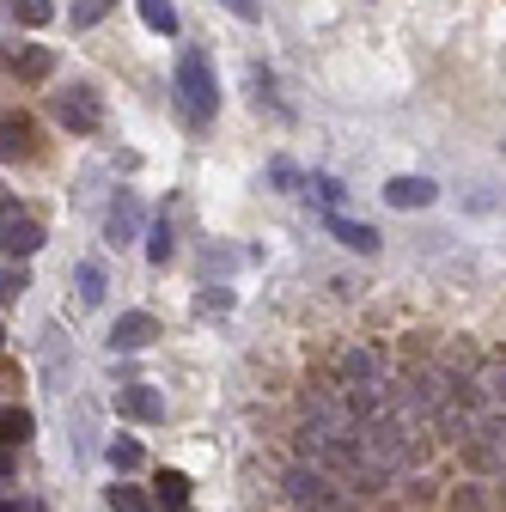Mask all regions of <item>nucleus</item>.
I'll return each mask as SVG.
<instances>
[{
  "instance_id": "nucleus-1",
  "label": "nucleus",
  "mask_w": 506,
  "mask_h": 512,
  "mask_svg": "<svg viewBox=\"0 0 506 512\" xmlns=\"http://www.w3.org/2000/svg\"><path fill=\"white\" fill-rule=\"evenodd\" d=\"M177 104H183V116L189 122H214V110H220V86H214V68H208V55L202 49H183L177 55Z\"/></svg>"
},
{
  "instance_id": "nucleus-2",
  "label": "nucleus",
  "mask_w": 506,
  "mask_h": 512,
  "mask_svg": "<svg viewBox=\"0 0 506 512\" xmlns=\"http://www.w3.org/2000/svg\"><path fill=\"white\" fill-rule=\"evenodd\" d=\"M55 122L68 128V135H98V122H104L98 86H68V92L55 98Z\"/></svg>"
},
{
  "instance_id": "nucleus-3",
  "label": "nucleus",
  "mask_w": 506,
  "mask_h": 512,
  "mask_svg": "<svg viewBox=\"0 0 506 512\" xmlns=\"http://www.w3.org/2000/svg\"><path fill=\"white\" fill-rule=\"evenodd\" d=\"M287 500H293L299 512H324L336 494H330V476H324L318 464H293V470H287Z\"/></svg>"
},
{
  "instance_id": "nucleus-4",
  "label": "nucleus",
  "mask_w": 506,
  "mask_h": 512,
  "mask_svg": "<svg viewBox=\"0 0 506 512\" xmlns=\"http://www.w3.org/2000/svg\"><path fill=\"white\" fill-rule=\"evenodd\" d=\"M0 250H7V256H37L43 250V226L0 202Z\"/></svg>"
},
{
  "instance_id": "nucleus-5",
  "label": "nucleus",
  "mask_w": 506,
  "mask_h": 512,
  "mask_svg": "<svg viewBox=\"0 0 506 512\" xmlns=\"http://www.w3.org/2000/svg\"><path fill=\"white\" fill-rule=\"evenodd\" d=\"M135 232H141V202L129 189H116V202L104 214V244H135Z\"/></svg>"
},
{
  "instance_id": "nucleus-6",
  "label": "nucleus",
  "mask_w": 506,
  "mask_h": 512,
  "mask_svg": "<svg viewBox=\"0 0 506 512\" xmlns=\"http://www.w3.org/2000/svg\"><path fill=\"white\" fill-rule=\"evenodd\" d=\"M116 415H129V421H165V397L153 391V384H122V391H116Z\"/></svg>"
},
{
  "instance_id": "nucleus-7",
  "label": "nucleus",
  "mask_w": 506,
  "mask_h": 512,
  "mask_svg": "<svg viewBox=\"0 0 506 512\" xmlns=\"http://www.w3.org/2000/svg\"><path fill=\"white\" fill-rule=\"evenodd\" d=\"M153 336H159V324H153L147 311H122L116 324H110V348H122V354H135V348H147Z\"/></svg>"
},
{
  "instance_id": "nucleus-8",
  "label": "nucleus",
  "mask_w": 506,
  "mask_h": 512,
  "mask_svg": "<svg viewBox=\"0 0 506 512\" xmlns=\"http://www.w3.org/2000/svg\"><path fill=\"white\" fill-rule=\"evenodd\" d=\"M385 202H391V208H433L439 189H433L427 177H391V183H385Z\"/></svg>"
},
{
  "instance_id": "nucleus-9",
  "label": "nucleus",
  "mask_w": 506,
  "mask_h": 512,
  "mask_svg": "<svg viewBox=\"0 0 506 512\" xmlns=\"http://www.w3.org/2000/svg\"><path fill=\"white\" fill-rule=\"evenodd\" d=\"M31 159V122L25 116H0V165Z\"/></svg>"
},
{
  "instance_id": "nucleus-10",
  "label": "nucleus",
  "mask_w": 506,
  "mask_h": 512,
  "mask_svg": "<svg viewBox=\"0 0 506 512\" xmlns=\"http://www.w3.org/2000/svg\"><path fill=\"white\" fill-rule=\"evenodd\" d=\"M342 384H348V391H372V384H378V354L372 348H348L342 354Z\"/></svg>"
},
{
  "instance_id": "nucleus-11",
  "label": "nucleus",
  "mask_w": 506,
  "mask_h": 512,
  "mask_svg": "<svg viewBox=\"0 0 506 512\" xmlns=\"http://www.w3.org/2000/svg\"><path fill=\"white\" fill-rule=\"evenodd\" d=\"M330 232H336V244H348V250H360V256L378 250V232H372L366 220H342V214H330Z\"/></svg>"
},
{
  "instance_id": "nucleus-12",
  "label": "nucleus",
  "mask_w": 506,
  "mask_h": 512,
  "mask_svg": "<svg viewBox=\"0 0 506 512\" xmlns=\"http://www.w3.org/2000/svg\"><path fill=\"white\" fill-rule=\"evenodd\" d=\"M135 7H141L147 31H159V37H171V31H177V7H171V0H135Z\"/></svg>"
},
{
  "instance_id": "nucleus-13",
  "label": "nucleus",
  "mask_w": 506,
  "mask_h": 512,
  "mask_svg": "<svg viewBox=\"0 0 506 512\" xmlns=\"http://www.w3.org/2000/svg\"><path fill=\"white\" fill-rule=\"evenodd\" d=\"M110 512H153V500L141 494V488H129V482H110Z\"/></svg>"
},
{
  "instance_id": "nucleus-14",
  "label": "nucleus",
  "mask_w": 506,
  "mask_h": 512,
  "mask_svg": "<svg viewBox=\"0 0 506 512\" xmlns=\"http://www.w3.org/2000/svg\"><path fill=\"white\" fill-rule=\"evenodd\" d=\"M31 439V415L25 409H0V445H25Z\"/></svg>"
},
{
  "instance_id": "nucleus-15",
  "label": "nucleus",
  "mask_w": 506,
  "mask_h": 512,
  "mask_svg": "<svg viewBox=\"0 0 506 512\" xmlns=\"http://www.w3.org/2000/svg\"><path fill=\"white\" fill-rule=\"evenodd\" d=\"M116 7V0H74V7H68V19H74V31H92L104 13Z\"/></svg>"
},
{
  "instance_id": "nucleus-16",
  "label": "nucleus",
  "mask_w": 506,
  "mask_h": 512,
  "mask_svg": "<svg viewBox=\"0 0 506 512\" xmlns=\"http://www.w3.org/2000/svg\"><path fill=\"white\" fill-rule=\"evenodd\" d=\"M74 287H80L86 305H98V299H104V269H98V263H80V269H74Z\"/></svg>"
},
{
  "instance_id": "nucleus-17",
  "label": "nucleus",
  "mask_w": 506,
  "mask_h": 512,
  "mask_svg": "<svg viewBox=\"0 0 506 512\" xmlns=\"http://www.w3.org/2000/svg\"><path fill=\"white\" fill-rule=\"evenodd\" d=\"M49 68H55L49 49H25V55H19V80H49Z\"/></svg>"
},
{
  "instance_id": "nucleus-18",
  "label": "nucleus",
  "mask_w": 506,
  "mask_h": 512,
  "mask_svg": "<svg viewBox=\"0 0 506 512\" xmlns=\"http://www.w3.org/2000/svg\"><path fill=\"white\" fill-rule=\"evenodd\" d=\"M476 384H482V391H488V397H494V403H506V354H500V360H488V366H482V378H476Z\"/></svg>"
},
{
  "instance_id": "nucleus-19",
  "label": "nucleus",
  "mask_w": 506,
  "mask_h": 512,
  "mask_svg": "<svg viewBox=\"0 0 506 512\" xmlns=\"http://www.w3.org/2000/svg\"><path fill=\"white\" fill-rule=\"evenodd\" d=\"M13 19H19V25H49L55 7H49V0H13Z\"/></svg>"
},
{
  "instance_id": "nucleus-20",
  "label": "nucleus",
  "mask_w": 506,
  "mask_h": 512,
  "mask_svg": "<svg viewBox=\"0 0 506 512\" xmlns=\"http://www.w3.org/2000/svg\"><path fill=\"white\" fill-rule=\"evenodd\" d=\"M183 500H189V488H183V476H159V506H171V512H183Z\"/></svg>"
},
{
  "instance_id": "nucleus-21",
  "label": "nucleus",
  "mask_w": 506,
  "mask_h": 512,
  "mask_svg": "<svg viewBox=\"0 0 506 512\" xmlns=\"http://www.w3.org/2000/svg\"><path fill=\"white\" fill-rule=\"evenodd\" d=\"M110 464L116 470H141V445L135 439H110Z\"/></svg>"
},
{
  "instance_id": "nucleus-22",
  "label": "nucleus",
  "mask_w": 506,
  "mask_h": 512,
  "mask_svg": "<svg viewBox=\"0 0 506 512\" xmlns=\"http://www.w3.org/2000/svg\"><path fill=\"white\" fill-rule=\"evenodd\" d=\"M147 256H153V263H171V226H165V220L147 232Z\"/></svg>"
},
{
  "instance_id": "nucleus-23",
  "label": "nucleus",
  "mask_w": 506,
  "mask_h": 512,
  "mask_svg": "<svg viewBox=\"0 0 506 512\" xmlns=\"http://www.w3.org/2000/svg\"><path fill=\"white\" fill-rule=\"evenodd\" d=\"M25 287H31V275H25V269H0V305H7V299H19Z\"/></svg>"
},
{
  "instance_id": "nucleus-24",
  "label": "nucleus",
  "mask_w": 506,
  "mask_h": 512,
  "mask_svg": "<svg viewBox=\"0 0 506 512\" xmlns=\"http://www.w3.org/2000/svg\"><path fill=\"white\" fill-rule=\"evenodd\" d=\"M220 7H226L232 19H244V25H257V19H263V7H257V0H220Z\"/></svg>"
},
{
  "instance_id": "nucleus-25",
  "label": "nucleus",
  "mask_w": 506,
  "mask_h": 512,
  "mask_svg": "<svg viewBox=\"0 0 506 512\" xmlns=\"http://www.w3.org/2000/svg\"><path fill=\"white\" fill-rule=\"evenodd\" d=\"M482 439L488 445H506V415H482Z\"/></svg>"
},
{
  "instance_id": "nucleus-26",
  "label": "nucleus",
  "mask_w": 506,
  "mask_h": 512,
  "mask_svg": "<svg viewBox=\"0 0 506 512\" xmlns=\"http://www.w3.org/2000/svg\"><path fill=\"white\" fill-rule=\"evenodd\" d=\"M311 189H318V196H324V202H330V208H336V202H342V183H336V177H311Z\"/></svg>"
},
{
  "instance_id": "nucleus-27",
  "label": "nucleus",
  "mask_w": 506,
  "mask_h": 512,
  "mask_svg": "<svg viewBox=\"0 0 506 512\" xmlns=\"http://www.w3.org/2000/svg\"><path fill=\"white\" fill-rule=\"evenodd\" d=\"M269 177H275V183H281V189H293V183H299V171H293V165H287V159H275V165H269Z\"/></svg>"
},
{
  "instance_id": "nucleus-28",
  "label": "nucleus",
  "mask_w": 506,
  "mask_h": 512,
  "mask_svg": "<svg viewBox=\"0 0 506 512\" xmlns=\"http://www.w3.org/2000/svg\"><path fill=\"white\" fill-rule=\"evenodd\" d=\"M458 512H482V494H476V488H464V494H458Z\"/></svg>"
},
{
  "instance_id": "nucleus-29",
  "label": "nucleus",
  "mask_w": 506,
  "mask_h": 512,
  "mask_svg": "<svg viewBox=\"0 0 506 512\" xmlns=\"http://www.w3.org/2000/svg\"><path fill=\"white\" fill-rule=\"evenodd\" d=\"M0 482H13V452L0 445Z\"/></svg>"
},
{
  "instance_id": "nucleus-30",
  "label": "nucleus",
  "mask_w": 506,
  "mask_h": 512,
  "mask_svg": "<svg viewBox=\"0 0 506 512\" xmlns=\"http://www.w3.org/2000/svg\"><path fill=\"white\" fill-rule=\"evenodd\" d=\"M324 512H354V506H348V500H330V506H324Z\"/></svg>"
},
{
  "instance_id": "nucleus-31",
  "label": "nucleus",
  "mask_w": 506,
  "mask_h": 512,
  "mask_svg": "<svg viewBox=\"0 0 506 512\" xmlns=\"http://www.w3.org/2000/svg\"><path fill=\"white\" fill-rule=\"evenodd\" d=\"M0 512H25V506H13V500H0Z\"/></svg>"
}]
</instances>
